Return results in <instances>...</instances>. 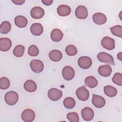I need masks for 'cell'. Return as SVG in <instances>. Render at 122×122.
I'll return each instance as SVG.
<instances>
[{
	"mask_svg": "<svg viewBox=\"0 0 122 122\" xmlns=\"http://www.w3.org/2000/svg\"><path fill=\"white\" fill-rule=\"evenodd\" d=\"M75 14L76 17L79 19H85L88 14L87 9L83 5L78 6L75 10Z\"/></svg>",
	"mask_w": 122,
	"mask_h": 122,
	"instance_id": "30bf717a",
	"label": "cell"
},
{
	"mask_svg": "<svg viewBox=\"0 0 122 122\" xmlns=\"http://www.w3.org/2000/svg\"><path fill=\"white\" fill-rule=\"evenodd\" d=\"M10 85L9 80L5 77H1L0 79V88L2 90L7 89Z\"/></svg>",
	"mask_w": 122,
	"mask_h": 122,
	"instance_id": "f546056e",
	"label": "cell"
},
{
	"mask_svg": "<svg viewBox=\"0 0 122 122\" xmlns=\"http://www.w3.org/2000/svg\"><path fill=\"white\" fill-rule=\"evenodd\" d=\"M63 36L62 32L58 29H53L51 33V38L55 42H59L61 40Z\"/></svg>",
	"mask_w": 122,
	"mask_h": 122,
	"instance_id": "d6986e66",
	"label": "cell"
},
{
	"mask_svg": "<svg viewBox=\"0 0 122 122\" xmlns=\"http://www.w3.org/2000/svg\"><path fill=\"white\" fill-rule=\"evenodd\" d=\"M104 92L108 97H113L117 93V89L111 85H107L104 87Z\"/></svg>",
	"mask_w": 122,
	"mask_h": 122,
	"instance_id": "cb8c5ba5",
	"label": "cell"
},
{
	"mask_svg": "<svg viewBox=\"0 0 122 122\" xmlns=\"http://www.w3.org/2000/svg\"><path fill=\"white\" fill-rule=\"evenodd\" d=\"M30 13L32 18L34 19H40L44 16L45 12L42 8L36 6L31 9Z\"/></svg>",
	"mask_w": 122,
	"mask_h": 122,
	"instance_id": "7c38bea8",
	"label": "cell"
},
{
	"mask_svg": "<svg viewBox=\"0 0 122 122\" xmlns=\"http://www.w3.org/2000/svg\"><path fill=\"white\" fill-rule=\"evenodd\" d=\"M30 67L33 72L40 73L43 70L44 64L39 60H33L30 62Z\"/></svg>",
	"mask_w": 122,
	"mask_h": 122,
	"instance_id": "8992f818",
	"label": "cell"
},
{
	"mask_svg": "<svg viewBox=\"0 0 122 122\" xmlns=\"http://www.w3.org/2000/svg\"><path fill=\"white\" fill-rule=\"evenodd\" d=\"M25 51V48L21 45H18L14 48L13 53L15 57H20L23 56Z\"/></svg>",
	"mask_w": 122,
	"mask_h": 122,
	"instance_id": "4316f807",
	"label": "cell"
},
{
	"mask_svg": "<svg viewBox=\"0 0 122 122\" xmlns=\"http://www.w3.org/2000/svg\"><path fill=\"white\" fill-rule=\"evenodd\" d=\"M112 34L117 37L122 38V27L121 25H115L110 28Z\"/></svg>",
	"mask_w": 122,
	"mask_h": 122,
	"instance_id": "83f0119b",
	"label": "cell"
},
{
	"mask_svg": "<svg viewBox=\"0 0 122 122\" xmlns=\"http://www.w3.org/2000/svg\"><path fill=\"white\" fill-rule=\"evenodd\" d=\"M62 75L65 80L70 81L74 78L75 71L71 66H66L62 69Z\"/></svg>",
	"mask_w": 122,
	"mask_h": 122,
	"instance_id": "52a82bcc",
	"label": "cell"
},
{
	"mask_svg": "<svg viewBox=\"0 0 122 122\" xmlns=\"http://www.w3.org/2000/svg\"><path fill=\"white\" fill-rule=\"evenodd\" d=\"M84 83L86 86L90 88H95L98 85L97 80L92 76H90L86 77L85 79Z\"/></svg>",
	"mask_w": 122,
	"mask_h": 122,
	"instance_id": "603a6c76",
	"label": "cell"
},
{
	"mask_svg": "<svg viewBox=\"0 0 122 122\" xmlns=\"http://www.w3.org/2000/svg\"><path fill=\"white\" fill-rule=\"evenodd\" d=\"M97 57L98 60L101 62L108 63L112 65H114V60L112 56L106 52H101L98 54Z\"/></svg>",
	"mask_w": 122,
	"mask_h": 122,
	"instance_id": "7a4b0ae2",
	"label": "cell"
},
{
	"mask_svg": "<svg viewBox=\"0 0 122 122\" xmlns=\"http://www.w3.org/2000/svg\"><path fill=\"white\" fill-rule=\"evenodd\" d=\"M15 24L19 28H22L25 27L28 24V20L22 15H18L14 19Z\"/></svg>",
	"mask_w": 122,
	"mask_h": 122,
	"instance_id": "ffe728a7",
	"label": "cell"
},
{
	"mask_svg": "<svg viewBox=\"0 0 122 122\" xmlns=\"http://www.w3.org/2000/svg\"><path fill=\"white\" fill-rule=\"evenodd\" d=\"M66 53L69 56H74L77 53L76 47L73 45H69L65 48Z\"/></svg>",
	"mask_w": 122,
	"mask_h": 122,
	"instance_id": "f1b7e54d",
	"label": "cell"
},
{
	"mask_svg": "<svg viewBox=\"0 0 122 122\" xmlns=\"http://www.w3.org/2000/svg\"><path fill=\"white\" fill-rule=\"evenodd\" d=\"M49 57L52 61L57 62L60 61L62 59V54L59 50H53L50 52Z\"/></svg>",
	"mask_w": 122,
	"mask_h": 122,
	"instance_id": "44dd1931",
	"label": "cell"
},
{
	"mask_svg": "<svg viewBox=\"0 0 122 122\" xmlns=\"http://www.w3.org/2000/svg\"><path fill=\"white\" fill-rule=\"evenodd\" d=\"M92 20L96 24L102 25L106 23L107 17L104 14L101 12H97L93 15Z\"/></svg>",
	"mask_w": 122,
	"mask_h": 122,
	"instance_id": "5bb4252c",
	"label": "cell"
},
{
	"mask_svg": "<svg viewBox=\"0 0 122 122\" xmlns=\"http://www.w3.org/2000/svg\"><path fill=\"white\" fill-rule=\"evenodd\" d=\"M79 66L83 69H88L92 65V59L88 56H81L78 60Z\"/></svg>",
	"mask_w": 122,
	"mask_h": 122,
	"instance_id": "5b68a950",
	"label": "cell"
},
{
	"mask_svg": "<svg viewBox=\"0 0 122 122\" xmlns=\"http://www.w3.org/2000/svg\"><path fill=\"white\" fill-rule=\"evenodd\" d=\"M98 71L101 76L106 77L111 74L112 69L109 65H103L98 68Z\"/></svg>",
	"mask_w": 122,
	"mask_h": 122,
	"instance_id": "e0dca14e",
	"label": "cell"
},
{
	"mask_svg": "<svg viewBox=\"0 0 122 122\" xmlns=\"http://www.w3.org/2000/svg\"><path fill=\"white\" fill-rule=\"evenodd\" d=\"M81 115L84 121H90L93 118L94 112L90 107H85L81 111Z\"/></svg>",
	"mask_w": 122,
	"mask_h": 122,
	"instance_id": "8fae6325",
	"label": "cell"
},
{
	"mask_svg": "<svg viewBox=\"0 0 122 122\" xmlns=\"http://www.w3.org/2000/svg\"><path fill=\"white\" fill-rule=\"evenodd\" d=\"M112 82L119 86L122 85V74L121 73L117 72L114 74L112 78Z\"/></svg>",
	"mask_w": 122,
	"mask_h": 122,
	"instance_id": "4dcf8cb0",
	"label": "cell"
},
{
	"mask_svg": "<svg viewBox=\"0 0 122 122\" xmlns=\"http://www.w3.org/2000/svg\"><path fill=\"white\" fill-rule=\"evenodd\" d=\"M39 53V50L38 47L35 45H30L28 50V53L31 56H37Z\"/></svg>",
	"mask_w": 122,
	"mask_h": 122,
	"instance_id": "1f68e13d",
	"label": "cell"
},
{
	"mask_svg": "<svg viewBox=\"0 0 122 122\" xmlns=\"http://www.w3.org/2000/svg\"><path fill=\"white\" fill-rule=\"evenodd\" d=\"M64 106L69 109L73 108L75 106V100L71 97H68L65 98L63 102Z\"/></svg>",
	"mask_w": 122,
	"mask_h": 122,
	"instance_id": "d4e9b609",
	"label": "cell"
},
{
	"mask_svg": "<svg viewBox=\"0 0 122 122\" xmlns=\"http://www.w3.org/2000/svg\"><path fill=\"white\" fill-rule=\"evenodd\" d=\"M35 118V114L34 112L30 109L24 110L21 113L22 120L26 122H32Z\"/></svg>",
	"mask_w": 122,
	"mask_h": 122,
	"instance_id": "ba28073f",
	"label": "cell"
},
{
	"mask_svg": "<svg viewBox=\"0 0 122 122\" xmlns=\"http://www.w3.org/2000/svg\"><path fill=\"white\" fill-rule=\"evenodd\" d=\"M24 0H12V2H13L16 5H22L25 2Z\"/></svg>",
	"mask_w": 122,
	"mask_h": 122,
	"instance_id": "e575fe53",
	"label": "cell"
},
{
	"mask_svg": "<svg viewBox=\"0 0 122 122\" xmlns=\"http://www.w3.org/2000/svg\"><path fill=\"white\" fill-rule=\"evenodd\" d=\"M30 30L33 35L40 36L43 33V28L41 23H34L31 25Z\"/></svg>",
	"mask_w": 122,
	"mask_h": 122,
	"instance_id": "2e32d148",
	"label": "cell"
},
{
	"mask_svg": "<svg viewBox=\"0 0 122 122\" xmlns=\"http://www.w3.org/2000/svg\"><path fill=\"white\" fill-rule=\"evenodd\" d=\"M67 118L71 122H78L79 121V115L75 112L68 113L67 114Z\"/></svg>",
	"mask_w": 122,
	"mask_h": 122,
	"instance_id": "d6a6232c",
	"label": "cell"
},
{
	"mask_svg": "<svg viewBox=\"0 0 122 122\" xmlns=\"http://www.w3.org/2000/svg\"><path fill=\"white\" fill-rule=\"evenodd\" d=\"M37 86L36 83L32 80H28L25 81L24 84V89L30 92H32L35 91Z\"/></svg>",
	"mask_w": 122,
	"mask_h": 122,
	"instance_id": "7402d4cb",
	"label": "cell"
},
{
	"mask_svg": "<svg viewBox=\"0 0 122 122\" xmlns=\"http://www.w3.org/2000/svg\"><path fill=\"white\" fill-rule=\"evenodd\" d=\"M12 42L8 38H1L0 39V50L2 51H8L11 48Z\"/></svg>",
	"mask_w": 122,
	"mask_h": 122,
	"instance_id": "9a60e30c",
	"label": "cell"
},
{
	"mask_svg": "<svg viewBox=\"0 0 122 122\" xmlns=\"http://www.w3.org/2000/svg\"><path fill=\"white\" fill-rule=\"evenodd\" d=\"M57 11L59 16L64 17L69 15L71 13V9L69 6L63 4L58 7Z\"/></svg>",
	"mask_w": 122,
	"mask_h": 122,
	"instance_id": "ac0fdd59",
	"label": "cell"
},
{
	"mask_svg": "<svg viewBox=\"0 0 122 122\" xmlns=\"http://www.w3.org/2000/svg\"><path fill=\"white\" fill-rule=\"evenodd\" d=\"M101 45L108 50H112L115 48V41L112 38L108 36L103 38L101 41Z\"/></svg>",
	"mask_w": 122,
	"mask_h": 122,
	"instance_id": "277c9868",
	"label": "cell"
},
{
	"mask_svg": "<svg viewBox=\"0 0 122 122\" xmlns=\"http://www.w3.org/2000/svg\"><path fill=\"white\" fill-rule=\"evenodd\" d=\"M41 2L45 5L49 6V5H50L52 4V3L53 2V0H42Z\"/></svg>",
	"mask_w": 122,
	"mask_h": 122,
	"instance_id": "836d02e7",
	"label": "cell"
},
{
	"mask_svg": "<svg viewBox=\"0 0 122 122\" xmlns=\"http://www.w3.org/2000/svg\"><path fill=\"white\" fill-rule=\"evenodd\" d=\"M19 99L18 94L14 91H10L7 92L4 96L5 102L10 105L15 104Z\"/></svg>",
	"mask_w": 122,
	"mask_h": 122,
	"instance_id": "6da1fadb",
	"label": "cell"
},
{
	"mask_svg": "<svg viewBox=\"0 0 122 122\" xmlns=\"http://www.w3.org/2000/svg\"><path fill=\"white\" fill-rule=\"evenodd\" d=\"M92 103L96 108H101L105 105L106 101L103 97L93 94L92 95Z\"/></svg>",
	"mask_w": 122,
	"mask_h": 122,
	"instance_id": "4fadbf2b",
	"label": "cell"
},
{
	"mask_svg": "<svg viewBox=\"0 0 122 122\" xmlns=\"http://www.w3.org/2000/svg\"><path fill=\"white\" fill-rule=\"evenodd\" d=\"M76 94L78 98L82 101H87L89 97V92L84 86L78 88L76 91Z\"/></svg>",
	"mask_w": 122,
	"mask_h": 122,
	"instance_id": "3957f363",
	"label": "cell"
},
{
	"mask_svg": "<svg viewBox=\"0 0 122 122\" xmlns=\"http://www.w3.org/2000/svg\"><path fill=\"white\" fill-rule=\"evenodd\" d=\"M49 98L53 101L59 100L62 96V92L56 88H51L48 92Z\"/></svg>",
	"mask_w": 122,
	"mask_h": 122,
	"instance_id": "9c48e42d",
	"label": "cell"
},
{
	"mask_svg": "<svg viewBox=\"0 0 122 122\" xmlns=\"http://www.w3.org/2000/svg\"><path fill=\"white\" fill-rule=\"evenodd\" d=\"M117 57H118V59H119L120 61H122L121 60V58H122V52H119L118 54H117Z\"/></svg>",
	"mask_w": 122,
	"mask_h": 122,
	"instance_id": "d590c367",
	"label": "cell"
},
{
	"mask_svg": "<svg viewBox=\"0 0 122 122\" xmlns=\"http://www.w3.org/2000/svg\"><path fill=\"white\" fill-rule=\"evenodd\" d=\"M11 27V24L9 21H4L0 24V32L2 34H7L10 31Z\"/></svg>",
	"mask_w": 122,
	"mask_h": 122,
	"instance_id": "484cf974",
	"label": "cell"
}]
</instances>
